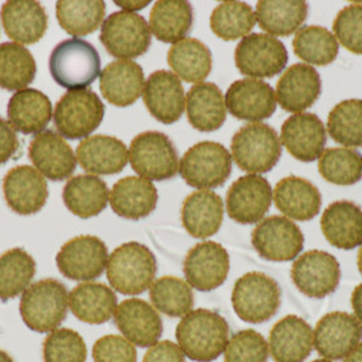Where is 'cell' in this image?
<instances>
[{
    "label": "cell",
    "mask_w": 362,
    "mask_h": 362,
    "mask_svg": "<svg viewBox=\"0 0 362 362\" xmlns=\"http://www.w3.org/2000/svg\"><path fill=\"white\" fill-rule=\"evenodd\" d=\"M269 344L255 329L238 331L225 347V362H267Z\"/></svg>",
    "instance_id": "obj_49"
},
{
    "label": "cell",
    "mask_w": 362,
    "mask_h": 362,
    "mask_svg": "<svg viewBox=\"0 0 362 362\" xmlns=\"http://www.w3.org/2000/svg\"><path fill=\"white\" fill-rule=\"evenodd\" d=\"M327 129L329 136L339 145L362 146V100H344L328 115Z\"/></svg>",
    "instance_id": "obj_47"
},
{
    "label": "cell",
    "mask_w": 362,
    "mask_h": 362,
    "mask_svg": "<svg viewBox=\"0 0 362 362\" xmlns=\"http://www.w3.org/2000/svg\"><path fill=\"white\" fill-rule=\"evenodd\" d=\"M132 169L146 180L173 179L179 172V154L173 142L158 131L136 135L128 151Z\"/></svg>",
    "instance_id": "obj_7"
},
{
    "label": "cell",
    "mask_w": 362,
    "mask_h": 362,
    "mask_svg": "<svg viewBox=\"0 0 362 362\" xmlns=\"http://www.w3.org/2000/svg\"><path fill=\"white\" fill-rule=\"evenodd\" d=\"M144 362H185V356L179 344L163 341L148 347Z\"/></svg>",
    "instance_id": "obj_52"
},
{
    "label": "cell",
    "mask_w": 362,
    "mask_h": 362,
    "mask_svg": "<svg viewBox=\"0 0 362 362\" xmlns=\"http://www.w3.org/2000/svg\"><path fill=\"white\" fill-rule=\"evenodd\" d=\"M144 101L151 116L163 124L179 122L185 109L180 78L166 70L151 74L146 81Z\"/></svg>",
    "instance_id": "obj_23"
},
{
    "label": "cell",
    "mask_w": 362,
    "mask_h": 362,
    "mask_svg": "<svg viewBox=\"0 0 362 362\" xmlns=\"http://www.w3.org/2000/svg\"><path fill=\"white\" fill-rule=\"evenodd\" d=\"M281 144L303 163H313L325 151L326 127L313 113H296L282 124Z\"/></svg>",
    "instance_id": "obj_21"
},
{
    "label": "cell",
    "mask_w": 362,
    "mask_h": 362,
    "mask_svg": "<svg viewBox=\"0 0 362 362\" xmlns=\"http://www.w3.org/2000/svg\"><path fill=\"white\" fill-rule=\"evenodd\" d=\"M108 185L93 175H79L67 181L63 189V202L76 217H97L109 202Z\"/></svg>",
    "instance_id": "obj_37"
},
{
    "label": "cell",
    "mask_w": 362,
    "mask_h": 362,
    "mask_svg": "<svg viewBox=\"0 0 362 362\" xmlns=\"http://www.w3.org/2000/svg\"><path fill=\"white\" fill-rule=\"evenodd\" d=\"M1 25L6 35L21 45L38 42L48 29L44 6L33 0H10L1 6Z\"/></svg>",
    "instance_id": "obj_25"
},
{
    "label": "cell",
    "mask_w": 362,
    "mask_h": 362,
    "mask_svg": "<svg viewBox=\"0 0 362 362\" xmlns=\"http://www.w3.org/2000/svg\"><path fill=\"white\" fill-rule=\"evenodd\" d=\"M225 103L235 117L251 123L272 117L276 109V97L272 85L254 78L233 82L225 94Z\"/></svg>",
    "instance_id": "obj_18"
},
{
    "label": "cell",
    "mask_w": 362,
    "mask_h": 362,
    "mask_svg": "<svg viewBox=\"0 0 362 362\" xmlns=\"http://www.w3.org/2000/svg\"><path fill=\"white\" fill-rule=\"evenodd\" d=\"M272 202L270 182L259 175H247L237 179L229 188L226 211L237 223L252 225L269 213Z\"/></svg>",
    "instance_id": "obj_17"
},
{
    "label": "cell",
    "mask_w": 362,
    "mask_h": 362,
    "mask_svg": "<svg viewBox=\"0 0 362 362\" xmlns=\"http://www.w3.org/2000/svg\"><path fill=\"white\" fill-rule=\"evenodd\" d=\"M104 113L105 107L94 91L70 90L56 104L54 127L66 139H86L100 127Z\"/></svg>",
    "instance_id": "obj_9"
},
{
    "label": "cell",
    "mask_w": 362,
    "mask_h": 362,
    "mask_svg": "<svg viewBox=\"0 0 362 362\" xmlns=\"http://www.w3.org/2000/svg\"><path fill=\"white\" fill-rule=\"evenodd\" d=\"M229 325L210 309H195L181 317L176 339L182 353L197 362L216 361L229 342Z\"/></svg>",
    "instance_id": "obj_1"
},
{
    "label": "cell",
    "mask_w": 362,
    "mask_h": 362,
    "mask_svg": "<svg viewBox=\"0 0 362 362\" xmlns=\"http://www.w3.org/2000/svg\"><path fill=\"white\" fill-rule=\"evenodd\" d=\"M320 226L335 248L350 251L362 244V209L350 200L331 203L322 216Z\"/></svg>",
    "instance_id": "obj_30"
},
{
    "label": "cell",
    "mask_w": 362,
    "mask_h": 362,
    "mask_svg": "<svg viewBox=\"0 0 362 362\" xmlns=\"http://www.w3.org/2000/svg\"><path fill=\"white\" fill-rule=\"evenodd\" d=\"M275 207L289 219L310 221L322 207V194L315 184L303 177L288 176L272 191Z\"/></svg>",
    "instance_id": "obj_29"
},
{
    "label": "cell",
    "mask_w": 362,
    "mask_h": 362,
    "mask_svg": "<svg viewBox=\"0 0 362 362\" xmlns=\"http://www.w3.org/2000/svg\"><path fill=\"white\" fill-rule=\"evenodd\" d=\"M313 349V329L296 315L276 322L270 331L269 351L275 362H304Z\"/></svg>",
    "instance_id": "obj_26"
},
{
    "label": "cell",
    "mask_w": 362,
    "mask_h": 362,
    "mask_svg": "<svg viewBox=\"0 0 362 362\" xmlns=\"http://www.w3.org/2000/svg\"><path fill=\"white\" fill-rule=\"evenodd\" d=\"M49 71L54 82L64 89H86L101 73L100 54L82 38L64 40L51 54Z\"/></svg>",
    "instance_id": "obj_4"
},
{
    "label": "cell",
    "mask_w": 362,
    "mask_h": 362,
    "mask_svg": "<svg viewBox=\"0 0 362 362\" xmlns=\"http://www.w3.org/2000/svg\"><path fill=\"white\" fill-rule=\"evenodd\" d=\"M357 264H358V270H360L362 275V244L360 245V251H358V256H357Z\"/></svg>",
    "instance_id": "obj_58"
},
{
    "label": "cell",
    "mask_w": 362,
    "mask_h": 362,
    "mask_svg": "<svg viewBox=\"0 0 362 362\" xmlns=\"http://www.w3.org/2000/svg\"><path fill=\"white\" fill-rule=\"evenodd\" d=\"M19 150V141L16 129L0 117V165L10 161Z\"/></svg>",
    "instance_id": "obj_53"
},
{
    "label": "cell",
    "mask_w": 362,
    "mask_h": 362,
    "mask_svg": "<svg viewBox=\"0 0 362 362\" xmlns=\"http://www.w3.org/2000/svg\"><path fill=\"white\" fill-rule=\"evenodd\" d=\"M308 3L303 0H260L256 3V21L272 37H288L301 29L308 17Z\"/></svg>",
    "instance_id": "obj_36"
},
{
    "label": "cell",
    "mask_w": 362,
    "mask_h": 362,
    "mask_svg": "<svg viewBox=\"0 0 362 362\" xmlns=\"http://www.w3.org/2000/svg\"><path fill=\"white\" fill-rule=\"evenodd\" d=\"M293 49L305 64L328 66L339 54V44L334 33L323 26H304L293 40Z\"/></svg>",
    "instance_id": "obj_43"
},
{
    "label": "cell",
    "mask_w": 362,
    "mask_h": 362,
    "mask_svg": "<svg viewBox=\"0 0 362 362\" xmlns=\"http://www.w3.org/2000/svg\"><path fill=\"white\" fill-rule=\"evenodd\" d=\"M3 194L7 206L19 216L38 213L48 200L45 177L29 165L16 166L3 180Z\"/></svg>",
    "instance_id": "obj_19"
},
{
    "label": "cell",
    "mask_w": 362,
    "mask_h": 362,
    "mask_svg": "<svg viewBox=\"0 0 362 362\" xmlns=\"http://www.w3.org/2000/svg\"><path fill=\"white\" fill-rule=\"evenodd\" d=\"M187 117L200 132H213L223 126L228 116L225 97L216 83L202 82L192 86L185 97Z\"/></svg>",
    "instance_id": "obj_34"
},
{
    "label": "cell",
    "mask_w": 362,
    "mask_h": 362,
    "mask_svg": "<svg viewBox=\"0 0 362 362\" xmlns=\"http://www.w3.org/2000/svg\"><path fill=\"white\" fill-rule=\"evenodd\" d=\"M290 275L303 294L309 298H325L338 289L342 272L335 256L312 250L294 260Z\"/></svg>",
    "instance_id": "obj_13"
},
{
    "label": "cell",
    "mask_w": 362,
    "mask_h": 362,
    "mask_svg": "<svg viewBox=\"0 0 362 362\" xmlns=\"http://www.w3.org/2000/svg\"><path fill=\"white\" fill-rule=\"evenodd\" d=\"M312 362H332L331 360H327V358H323V360H315V361Z\"/></svg>",
    "instance_id": "obj_59"
},
{
    "label": "cell",
    "mask_w": 362,
    "mask_h": 362,
    "mask_svg": "<svg viewBox=\"0 0 362 362\" xmlns=\"http://www.w3.org/2000/svg\"><path fill=\"white\" fill-rule=\"evenodd\" d=\"M319 173L337 185H353L362 179V156L349 147H331L323 151Z\"/></svg>",
    "instance_id": "obj_46"
},
{
    "label": "cell",
    "mask_w": 362,
    "mask_h": 362,
    "mask_svg": "<svg viewBox=\"0 0 362 362\" xmlns=\"http://www.w3.org/2000/svg\"><path fill=\"white\" fill-rule=\"evenodd\" d=\"M182 270L191 288L199 291L216 290L229 275V254L216 241H203L189 250Z\"/></svg>",
    "instance_id": "obj_15"
},
{
    "label": "cell",
    "mask_w": 362,
    "mask_h": 362,
    "mask_svg": "<svg viewBox=\"0 0 362 362\" xmlns=\"http://www.w3.org/2000/svg\"><path fill=\"white\" fill-rule=\"evenodd\" d=\"M36 262L22 248H13L0 256V300L3 303L21 296L32 284Z\"/></svg>",
    "instance_id": "obj_42"
},
{
    "label": "cell",
    "mask_w": 362,
    "mask_h": 362,
    "mask_svg": "<svg viewBox=\"0 0 362 362\" xmlns=\"http://www.w3.org/2000/svg\"><path fill=\"white\" fill-rule=\"evenodd\" d=\"M194 10L189 1L160 0L150 13V32L163 42L176 44L191 32Z\"/></svg>",
    "instance_id": "obj_38"
},
{
    "label": "cell",
    "mask_w": 362,
    "mask_h": 362,
    "mask_svg": "<svg viewBox=\"0 0 362 362\" xmlns=\"http://www.w3.org/2000/svg\"><path fill=\"white\" fill-rule=\"evenodd\" d=\"M344 362H362V344L356 346L346 357Z\"/></svg>",
    "instance_id": "obj_56"
},
{
    "label": "cell",
    "mask_w": 362,
    "mask_h": 362,
    "mask_svg": "<svg viewBox=\"0 0 362 362\" xmlns=\"http://www.w3.org/2000/svg\"><path fill=\"white\" fill-rule=\"evenodd\" d=\"M36 60L28 48L17 42L0 44V88L23 90L36 76Z\"/></svg>",
    "instance_id": "obj_41"
},
{
    "label": "cell",
    "mask_w": 362,
    "mask_h": 362,
    "mask_svg": "<svg viewBox=\"0 0 362 362\" xmlns=\"http://www.w3.org/2000/svg\"><path fill=\"white\" fill-rule=\"evenodd\" d=\"M255 251L270 262H290L304 248V235L291 219L282 216L262 219L252 232Z\"/></svg>",
    "instance_id": "obj_14"
},
{
    "label": "cell",
    "mask_w": 362,
    "mask_h": 362,
    "mask_svg": "<svg viewBox=\"0 0 362 362\" xmlns=\"http://www.w3.org/2000/svg\"><path fill=\"white\" fill-rule=\"evenodd\" d=\"M94 362H136L135 346L120 335H105L93 346Z\"/></svg>",
    "instance_id": "obj_51"
},
{
    "label": "cell",
    "mask_w": 362,
    "mask_h": 362,
    "mask_svg": "<svg viewBox=\"0 0 362 362\" xmlns=\"http://www.w3.org/2000/svg\"><path fill=\"white\" fill-rule=\"evenodd\" d=\"M153 307L169 317H184L194 308V293L187 281L163 276L150 286Z\"/></svg>",
    "instance_id": "obj_45"
},
{
    "label": "cell",
    "mask_w": 362,
    "mask_h": 362,
    "mask_svg": "<svg viewBox=\"0 0 362 362\" xmlns=\"http://www.w3.org/2000/svg\"><path fill=\"white\" fill-rule=\"evenodd\" d=\"M108 259V248L101 238L78 235L62 247L56 255V264L66 278L89 282L103 275Z\"/></svg>",
    "instance_id": "obj_12"
},
{
    "label": "cell",
    "mask_w": 362,
    "mask_h": 362,
    "mask_svg": "<svg viewBox=\"0 0 362 362\" xmlns=\"http://www.w3.org/2000/svg\"><path fill=\"white\" fill-rule=\"evenodd\" d=\"M117 297L104 284L83 282L70 293V309L74 316L88 325H104L115 316Z\"/></svg>",
    "instance_id": "obj_35"
},
{
    "label": "cell",
    "mask_w": 362,
    "mask_h": 362,
    "mask_svg": "<svg viewBox=\"0 0 362 362\" xmlns=\"http://www.w3.org/2000/svg\"><path fill=\"white\" fill-rule=\"evenodd\" d=\"M281 298L282 291L275 279L263 272H248L235 284L232 305L243 322L259 325L276 315Z\"/></svg>",
    "instance_id": "obj_6"
},
{
    "label": "cell",
    "mask_w": 362,
    "mask_h": 362,
    "mask_svg": "<svg viewBox=\"0 0 362 362\" xmlns=\"http://www.w3.org/2000/svg\"><path fill=\"white\" fill-rule=\"evenodd\" d=\"M254 8L244 1H222L210 17V28L216 36L233 41L251 35L256 25Z\"/></svg>",
    "instance_id": "obj_44"
},
{
    "label": "cell",
    "mask_w": 362,
    "mask_h": 362,
    "mask_svg": "<svg viewBox=\"0 0 362 362\" xmlns=\"http://www.w3.org/2000/svg\"><path fill=\"white\" fill-rule=\"evenodd\" d=\"M282 156V144L274 128L264 123H250L240 128L232 139V160L250 175L267 173Z\"/></svg>",
    "instance_id": "obj_5"
},
{
    "label": "cell",
    "mask_w": 362,
    "mask_h": 362,
    "mask_svg": "<svg viewBox=\"0 0 362 362\" xmlns=\"http://www.w3.org/2000/svg\"><path fill=\"white\" fill-rule=\"evenodd\" d=\"M157 274V260L145 244L131 241L109 255L107 278L110 286L124 296H138L148 289Z\"/></svg>",
    "instance_id": "obj_3"
},
{
    "label": "cell",
    "mask_w": 362,
    "mask_h": 362,
    "mask_svg": "<svg viewBox=\"0 0 362 362\" xmlns=\"http://www.w3.org/2000/svg\"><path fill=\"white\" fill-rule=\"evenodd\" d=\"M44 362H86L88 347L83 338L71 328H57L45 338Z\"/></svg>",
    "instance_id": "obj_48"
},
{
    "label": "cell",
    "mask_w": 362,
    "mask_h": 362,
    "mask_svg": "<svg viewBox=\"0 0 362 362\" xmlns=\"http://www.w3.org/2000/svg\"><path fill=\"white\" fill-rule=\"evenodd\" d=\"M105 3L101 0H59L56 18L62 29L74 37L95 32L105 17Z\"/></svg>",
    "instance_id": "obj_40"
},
{
    "label": "cell",
    "mask_w": 362,
    "mask_h": 362,
    "mask_svg": "<svg viewBox=\"0 0 362 362\" xmlns=\"http://www.w3.org/2000/svg\"><path fill=\"white\" fill-rule=\"evenodd\" d=\"M232 154L217 142H200L185 151L179 172L184 181L197 189L223 185L232 175Z\"/></svg>",
    "instance_id": "obj_8"
},
{
    "label": "cell",
    "mask_w": 362,
    "mask_h": 362,
    "mask_svg": "<svg viewBox=\"0 0 362 362\" xmlns=\"http://www.w3.org/2000/svg\"><path fill=\"white\" fill-rule=\"evenodd\" d=\"M100 41L110 56L131 60L145 54L151 45L150 26L136 13H112L101 26Z\"/></svg>",
    "instance_id": "obj_10"
},
{
    "label": "cell",
    "mask_w": 362,
    "mask_h": 362,
    "mask_svg": "<svg viewBox=\"0 0 362 362\" xmlns=\"http://www.w3.org/2000/svg\"><path fill=\"white\" fill-rule=\"evenodd\" d=\"M117 6H120L122 8H124L128 13H132V11H136V10H141V8H145L146 6L150 3V1H115Z\"/></svg>",
    "instance_id": "obj_55"
},
{
    "label": "cell",
    "mask_w": 362,
    "mask_h": 362,
    "mask_svg": "<svg viewBox=\"0 0 362 362\" xmlns=\"http://www.w3.org/2000/svg\"><path fill=\"white\" fill-rule=\"evenodd\" d=\"M322 93V79L316 69L297 63L285 70L276 83V103L290 113H301L310 108Z\"/></svg>",
    "instance_id": "obj_24"
},
{
    "label": "cell",
    "mask_w": 362,
    "mask_h": 362,
    "mask_svg": "<svg viewBox=\"0 0 362 362\" xmlns=\"http://www.w3.org/2000/svg\"><path fill=\"white\" fill-rule=\"evenodd\" d=\"M168 64L180 79L198 85L211 73L213 54L206 44L188 37L170 47Z\"/></svg>",
    "instance_id": "obj_39"
},
{
    "label": "cell",
    "mask_w": 362,
    "mask_h": 362,
    "mask_svg": "<svg viewBox=\"0 0 362 362\" xmlns=\"http://www.w3.org/2000/svg\"><path fill=\"white\" fill-rule=\"evenodd\" d=\"M158 192L154 184L141 176H128L117 181L109 195V203L119 217L139 221L157 207Z\"/></svg>",
    "instance_id": "obj_31"
},
{
    "label": "cell",
    "mask_w": 362,
    "mask_h": 362,
    "mask_svg": "<svg viewBox=\"0 0 362 362\" xmlns=\"http://www.w3.org/2000/svg\"><path fill=\"white\" fill-rule=\"evenodd\" d=\"M362 341V326L354 315L347 312H329L316 325L313 344L327 360L344 358Z\"/></svg>",
    "instance_id": "obj_16"
},
{
    "label": "cell",
    "mask_w": 362,
    "mask_h": 362,
    "mask_svg": "<svg viewBox=\"0 0 362 362\" xmlns=\"http://www.w3.org/2000/svg\"><path fill=\"white\" fill-rule=\"evenodd\" d=\"M29 158L44 177L52 181L69 179L78 163L71 146L52 129L35 136L29 146Z\"/></svg>",
    "instance_id": "obj_22"
},
{
    "label": "cell",
    "mask_w": 362,
    "mask_h": 362,
    "mask_svg": "<svg viewBox=\"0 0 362 362\" xmlns=\"http://www.w3.org/2000/svg\"><path fill=\"white\" fill-rule=\"evenodd\" d=\"M70 294L57 279H41L22 293L19 313L23 323L40 334L52 332L67 317Z\"/></svg>",
    "instance_id": "obj_2"
},
{
    "label": "cell",
    "mask_w": 362,
    "mask_h": 362,
    "mask_svg": "<svg viewBox=\"0 0 362 362\" xmlns=\"http://www.w3.org/2000/svg\"><path fill=\"white\" fill-rule=\"evenodd\" d=\"M223 221V202L217 192L200 189L188 195L181 207V222L188 235L209 238L217 235Z\"/></svg>",
    "instance_id": "obj_32"
},
{
    "label": "cell",
    "mask_w": 362,
    "mask_h": 362,
    "mask_svg": "<svg viewBox=\"0 0 362 362\" xmlns=\"http://www.w3.org/2000/svg\"><path fill=\"white\" fill-rule=\"evenodd\" d=\"M334 36L347 51L362 54V4L344 7L332 25Z\"/></svg>",
    "instance_id": "obj_50"
},
{
    "label": "cell",
    "mask_w": 362,
    "mask_h": 362,
    "mask_svg": "<svg viewBox=\"0 0 362 362\" xmlns=\"http://www.w3.org/2000/svg\"><path fill=\"white\" fill-rule=\"evenodd\" d=\"M76 161L91 175H116L127 165V146L109 135L89 136L76 147Z\"/></svg>",
    "instance_id": "obj_28"
},
{
    "label": "cell",
    "mask_w": 362,
    "mask_h": 362,
    "mask_svg": "<svg viewBox=\"0 0 362 362\" xmlns=\"http://www.w3.org/2000/svg\"><path fill=\"white\" fill-rule=\"evenodd\" d=\"M289 60L285 44L276 37L251 33L235 47V62L238 71L250 78H272L286 69Z\"/></svg>",
    "instance_id": "obj_11"
},
{
    "label": "cell",
    "mask_w": 362,
    "mask_h": 362,
    "mask_svg": "<svg viewBox=\"0 0 362 362\" xmlns=\"http://www.w3.org/2000/svg\"><path fill=\"white\" fill-rule=\"evenodd\" d=\"M51 100L37 89L16 91L7 105L8 123L23 135H38L52 120Z\"/></svg>",
    "instance_id": "obj_33"
},
{
    "label": "cell",
    "mask_w": 362,
    "mask_h": 362,
    "mask_svg": "<svg viewBox=\"0 0 362 362\" xmlns=\"http://www.w3.org/2000/svg\"><path fill=\"white\" fill-rule=\"evenodd\" d=\"M351 305L354 309V316L362 326V284L353 290L351 294Z\"/></svg>",
    "instance_id": "obj_54"
},
{
    "label": "cell",
    "mask_w": 362,
    "mask_h": 362,
    "mask_svg": "<svg viewBox=\"0 0 362 362\" xmlns=\"http://www.w3.org/2000/svg\"><path fill=\"white\" fill-rule=\"evenodd\" d=\"M100 90L109 104L129 107L145 90V74L134 60H115L100 74Z\"/></svg>",
    "instance_id": "obj_27"
},
{
    "label": "cell",
    "mask_w": 362,
    "mask_h": 362,
    "mask_svg": "<svg viewBox=\"0 0 362 362\" xmlns=\"http://www.w3.org/2000/svg\"><path fill=\"white\" fill-rule=\"evenodd\" d=\"M0 362H14V360L10 357V354L0 350Z\"/></svg>",
    "instance_id": "obj_57"
},
{
    "label": "cell",
    "mask_w": 362,
    "mask_h": 362,
    "mask_svg": "<svg viewBox=\"0 0 362 362\" xmlns=\"http://www.w3.org/2000/svg\"><path fill=\"white\" fill-rule=\"evenodd\" d=\"M115 325L124 338L139 347H151L163 335V319L157 309L141 298H128L115 312Z\"/></svg>",
    "instance_id": "obj_20"
}]
</instances>
